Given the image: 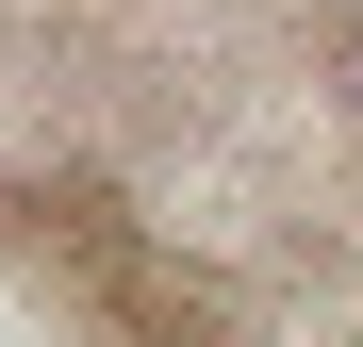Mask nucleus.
<instances>
[{
	"mask_svg": "<svg viewBox=\"0 0 363 347\" xmlns=\"http://www.w3.org/2000/svg\"><path fill=\"white\" fill-rule=\"evenodd\" d=\"M347 99H363V33H347Z\"/></svg>",
	"mask_w": 363,
	"mask_h": 347,
	"instance_id": "nucleus-1",
	"label": "nucleus"
}]
</instances>
